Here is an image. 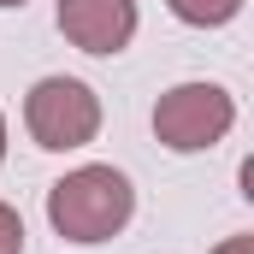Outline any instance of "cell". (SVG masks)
<instances>
[{"label": "cell", "mask_w": 254, "mask_h": 254, "mask_svg": "<svg viewBox=\"0 0 254 254\" xmlns=\"http://www.w3.org/2000/svg\"><path fill=\"white\" fill-rule=\"evenodd\" d=\"M24 130L36 148L48 154H71V148H89L101 136V95L83 83V77H42L30 95H24Z\"/></svg>", "instance_id": "obj_2"}, {"label": "cell", "mask_w": 254, "mask_h": 254, "mask_svg": "<svg viewBox=\"0 0 254 254\" xmlns=\"http://www.w3.org/2000/svg\"><path fill=\"white\" fill-rule=\"evenodd\" d=\"M130 213H136V190L119 166H77L48 190V225L77 249L119 237L130 225Z\"/></svg>", "instance_id": "obj_1"}, {"label": "cell", "mask_w": 254, "mask_h": 254, "mask_svg": "<svg viewBox=\"0 0 254 254\" xmlns=\"http://www.w3.org/2000/svg\"><path fill=\"white\" fill-rule=\"evenodd\" d=\"M0 6H6V12H12V6H24V0H0Z\"/></svg>", "instance_id": "obj_9"}, {"label": "cell", "mask_w": 254, "mask_h": 254, "mask_svg": "<svg viewBox=\"0 0 254 254\" xmlns=\"http://www.w3.org/2000/svg\"><path fill=\"white\" fill-rule=\"evenodd\" d=\"M0 160H6V113H0Z\"/></svg>", "instance_id": "obj_8"}, {"label": "cell", "mask_w": 254, "mask_h": 254, "mask_svg": "<svg viewBox=\"0 0 254 254\" xmlns=\"http://www.w3.org/2000/svg\"><path fill=\"white\" fill-rule=\"evenodd\" d=\"M237 125V101L225 83H178L154 101V136L172 154H207Z\"/></svg>", "instance_id": "obj_3"}, {"label": "cell", "mask_w": 254, "mask_h": 254, "mask_svg": "<svg viewBox=\"0 0 254 254\" xmlns=\"http://www.w3.org/2000/svg\"><path fill=\"white\" fill-rule=\"evenodd\" d=\"M0 254H24V219L12 201H0Z\"/></svg>", "instance_id": "obj_6"}, {"label": "cell", "mask_w": 254, "mask_h": 254, "mask_svg": "<svg viewBox=\"0 0 254 254\" xmlns=\"http://www.w3.org/2000/svg\"><path fill=\"white\" fill-rule=\"evenodd\" d=\"M166 6H172V18L190 24V30H219V24H231V18L243 12V0H166Z\"/></svg>", "instance_id": "obj_5"}, {"label": "cell", "mask_w": 254, "mask_h": 254, "mask_svg": "<svg viewBox=\"0 0 254 254\" xmlns=\"http://www.w3.org/2000/svg\"><path fill=\"white\" fill-rule=\"evenodd\" d=\"M207 254H254V237H225L219 249H207Z\"/></svg>", "instance_id": "obj_7"}, {"label": "cell", "mask_w": 254, "mask_h": 254, "mask_svg": "<svg viewBox=\"0 0 254 254\" xmlns=\"http://www.w3.org/2000/svg\"><path fill=\"white\" fill-rule=\"evenodd\" d=\"M54 18H60L65 42L83 48V54H95V60L125 54L130 42H136V24H142L136 0H60Z\"/></svg>", "instance_id": "obj_4"}]
</instances>
